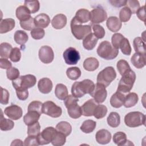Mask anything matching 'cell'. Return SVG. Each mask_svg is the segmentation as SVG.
I'll use <instances>...</instances> for the list:
<instances>
[{
    "label": "cell",
    "instance_id": "obj_1",
    "mask_svg": "<svg viewBox=\"0 0 146 146\" xmlns=\"http://www.w3.org/2000/svg\"><path fill=\"white\" fill-rule=\"evenodd\" d=\"M95 87L94 83L90 79H84L80 82H75L72 86V95L77 98H82L86 94H90Z\"/></svg>",
    "mask_w": 146,
    "mask_h": 146
},
{
    "label": "cell",
    "instance_id": "obj_2",
    "mask_svg": "<svg viewBox=\"0 0 146 146\" xmlns=\"http://www.w3.org/2000/svg\"><path fill=\"white\" fill-rule=\"evenodd\" d=\"M136 80V74L131 69L125 72L119 83L117 91L127 93L132 90Z\"/></svg>",
    "mask_w": 146,
    "mask_h": 146
},
{
    "label": "cell",
    "instance_id": "obj_3",
    "mask_svg": "<svg viewBox=\"0 0 146 146\" xmlns=\"http://www.w3.org/2000/svg\"><path fill=\"white\" fill-rule=\"evenodd\" d=\"M97 54L104 59L112 60L117 56L119 50L114 48L108 41L104 40L99 44L97 48Z\"/></svg>",
    "mask_w": 146,
    "mask_h": 146
},
{
    "label": "cell",
    "instance_id": "obj_4",
    "mask_svg": "<svg viewBox=\"0 0 146 146\" xmlns=\"http://www.w3.org/2000/svg\"><path fill=\"white\" fill-rule=\"evenodd\" d=\"M70 26L72 35L78 40L84 39L91 33V27L90 25H82L75 17L72 19Z\"/></svg>",
    "mask_w": 146,
    "mask_h": 146
},
{
    "label": "cell",
    "instance_id": "obj_5",
    "mask_svg": "<svg viewBox=\"0 0 146 146\" xmlns=\"http://www.w3.org/2000/svg\"><path fill=\"white\" fill-rule=\"evenodd\" d=\"M124 123L129 127H137L145 125V116L139 111H133L128 113L124 117Z\"/></svg>",
    "mask_w": 146,
    "mask_h": 146
},
{
    "label": "cell",
    "instance_id": "obj_6",
    "mask_svg": "<svg viewBox=\"0 0 146 146\" xmlns=\"http://www.w3.org/2000/svg\"><path fill=\"white\" fill-rule=\"evenodd\" d=\"M36 82V77L31 74L22 75L12 81V84L15 90L18 88L27 89L34 86Z\"/></svg>",
    "mask_w": 146,
    "mask_h": 146
},
{
    "label": "cell",
    "instance_id": "obj_7",
    "mask_svg": "<svg viewBox=\"0 0 146 146\" xmlns=\"http://www.w3.org/2000/svg\"><path fill=\"white\" fill-rule=\"evenodd\" d=\"M116 73L113 67L109 66L99 72L97 76V83L103 84L106 87L116 78Z\"/></svg>",
    "mask_w": 146,
    "mask_h": 146
},
{
    "label": "cell",
    "instance_id": "obj_8",
    "mask_svg": "<svg viewBox=\"0 0 146 146\" xmlns=\"http://www.w3.org/2000/svg\"><path fill=\"white\" fill-rule=\"evenodd\" d=\"M58 131L52 127H48L44 128L41 133L36 136L39 145L48 144L54 140L57 134Z\"/></svg>",
    "mask_w": 146,
    "mask_h": 146
},
{
    "label": "cell",
    "instance_id": "obj_9",
    "mask_svg": "<svg viewBox=\"0 0 146 146\" xmlns=\"http://www.w3.org/2000/svg\"><path fill=\"white\" fill-rule=\"evenodd\" d=\"M42 112L50 117L56 118L61 116L62 110L53 102L46 101L43 103Z\"/></svg>",
    "mask_w": 146,
    "mask_h": 146
},
{
    "label": "cell",
    "instance_id": "obj_10",
    "mask_svg": "<svg viewBox=\"0 0 146 146\" xmlns=\"http://www.w3.org/2000/svg\"><path fill=\"white\" fill-rule=\"evenodd\" d=\"M90 95L94 98L97 103H102L106 100L107 96V92L106 87L100 83L95 84L93 91Z\"/></svg>",
    "mask_w": 146,
    "mask_h": 146
},
{
    "label": "cell",
    "instance_id": "obj_11",
    "mask_svg": "<svg viewBox=\"0 0 146 146\" xmlns=\"http://www.w3.org/2000/svg\"><path fill=\"white\" fill-rule=\"evenodd\" d=\"M63 56L65 63L69 65L76 64L80 58L79 51L72 47L67 48L64 51Z\"/></svg>",
    "mask_w": 146,
    "mask_h": 146
},
{
    "label": "cell",
    "instance_id": "obj_12",
    "mask_svg": "<svg viewBox=\"0 0 146 146\" xmlns=\"http://www.w3.org/2000/svg\"><path fill=\"white\" fill-rule=\"evenodd\" d=\"M107 19L106 11L101 7L92 9L90 12V20L93 24H98L105 21Z\"/></svg>",
    "mask_w": 146,
    "mask_h": 146
},
{
    "label": "cell",
    "instance_id": "obj_13",
    "mask_svg": "<svg viewBox=\"0 0 146 146\" xmlns=\"http://www.w3.org/2000/svg\"><path fill=\"white\" fill-rule=\"evenodd\" d=\"M40 60L45 64L51 63L54 58V53L52 48L48 46H43L39 50Z\"/></svg>",
    "mask_w": 146,
    "mask_h": 146
},
{
    "label": "cell",
    "instance_id": "obj_14",
    "mask_svg": "<svg viewBox=\"0 0 146 146\" xmlns=\"http://www.w3.org/2000/svg\"><path fill=\"white\" fill-rule=\"evenodd\" d=\"M4 113L10 119L17 120L22 116L23 111L21 107L15 104H11L5 109Z\"/></svg>",
    "mask_w": 146,
    "mask_h": 146
},
{
    "label": "cell",
    "instance_id": "obj_15",
    "mask_svg": "<svg viewBox=\"0 0 146 146\" xmlns=\"http://www.w3.org/2000/svg\"><path fill=\"white\" fill-rule=\"evenodd\" d=\"M98 105L94 99H91L86 102L81 107L82 115L84 116H91L96 107Z\"/></svg>",
    "mask_w": 146,
    "mask_h": 146
},
{
    "label": "cell",
    "instance_id": "obj_16",
    "mask_svg": "<svg viewBox=\"0 0 146 146\" xmlns=\"http://www.w3.org/2000/svg\"><path fill=\"white\" fill-rule=\"evenodd\" d=\"M96 141L100 144H106L111 140V134L107 129H102L99 130L95 135Z\"/></svg>",
    "mask_w": 146,
    "mask_h": 146
},
{
    "label": "cell",
    "instance_id": "obj_17",
    "mask_svg": "<svg viewBox=\"0 0 146 146\" xmlns=\"http://www.w3.org/2000/svg\"><path fill=\"white\" fill-rule=\"evenodd\" d=\"M38 87L41 93L44 94H48L52 90V82L48 78H43L39 80Z\"/></svg>",
    "mask_w": 146,
    "mask_h": 146
},
{
    "label": "cell",
    "instance_id": "obj_18",
    "mask_svg": "<svg viewBox=\"0 0 146 146\" xmlns=\"http://www.w3.org/2000/svg\"><path fill=\"white\" fill-rule=\"evenodd\" d=\"M34 23L35 27L44 29L49 25L50 18L48 15L44 13H41L34 18Z\"/></svg>",
    "mask_w": 146,
    "mask_h": 146
},
{
    "label": "cell",
    "instance_id": "obj_19",
    "mask_svg": "<svg viewBox=\"0 0 146 146\" xmlns=\"http://www.w3.org/2000/svg\"><path fill=\"white\" fill-rule=\"evenodd\" d=\"M67 24V17L63 14H58L55 15L52 21L51 25L55 29H62Z\"/></svg>",
    "mask_w": 146,
    "mask_h": 146
},
{
    "label": "cell",
    "instance_id": "obj_20",
    "mask_svg": "<svg viewBox=\"0 0 146 146\" xmlns=\"http://www.w3.org/2000/svg\"><path fill=\"white\" fill-rule=\"evenodd\" d=\"M106 25L108 29L111 31L117 32L121 29L122 24L117 17L112 16L107 18Z\"/></svg>",
    "mask_w": 146,
    "mask_h": 146
},
{
    "label": "cell",
    "instance_id": "obj_21",
    "mask_svg": "<svg viewBox=\"0 0 146 146\" xmlns=\"http://www.w3.org/2000/svg\"><path fill=\"white\" fill-rule=\"evenodd\" d=\"M124 98L125 95L123 93L116 91L111 96L110 99V104L111 106L114 108H120L124 104Z\"/></svg>",
    "mask_w": 146,
    "mask_h": 146
},
{
    "label": "cell",
    "instance_id": "obj_22",
    "mask_svg": "<svg viewBox=\"0 0 146 146\" xmlns=\"http://www.w3.org/2000/svg\"><path fill=\"white\" fill-rule=\"evenodd\" d=\"M145 55L135 52L131 58V62L134 67L140 69L145 66Z\"/></svg>",
    "mask_w": 146,
    "mask_h": 146
},
{
    "label": "cell",
    "instance_id": "obj_23",
    "mask_svg": "<svg viewBox=\"0 0 146 146\" xmlns=\"http://www.w3.org/2000/svg\"><path fill=\"white\" fill-rule=\"evenodd\" d=\"M15 25V20L13 18L1 19L0 23V33L3 34L12 30Z\"/></svg>",
    "mask_w": 146,
    "mask_h": 146
},
{
    "label": "cell",
    "instance_id": "obj_24",
    "mask_svg": "<svg viewBox=\"0 0 146 146\" xmlns=\"http://www.w3.org/2000/svg\"><path fill=\"white\" fill-rule=\"evenodd\" d=\"M98 39L93 33H90L86 36L83 40V46L87 50H92L98 43Z\"/></svg>",
    "mask_w": 146,
    "mask_h": 146
},
{
    "label": "cell",
    "instance_id": "obj_25",
    "mask_svg": "<svg viewBox=\"0 0 146 146\" xmlns=\"http://www.w3.org/2000/svg\"><path fill=\"white\" fill-rule=\"evenodd\" d=\"M40 114L36 111H30L23 116V121L26 125H29L38 121Z\"/></svg>",
    "mask_w": 146,
    "mask_h": 146
},
{
    "label": "cell",
    "instance_id": "obj_26",
    "mask_svg": "<svg viewBox=\"0 0 146 146\" xmlns=\"http://www.w3.org/2000/svg\"><path fill=\"white\" fill-rule=\"evenodd\" d=\"M16 17L21 21H25L31 18V13L25 6H19L16 9Z\"/></svg>",
    "mask_w": 146,
    "mask_h": 146
},
{
    "label": "cell",
    "instance_id": "obj_27",
    "mask_svg": "<svg viewBox=\"0 0 146 146\" xmlns=\"http://www.w3.org/2000/svg\"><path fill=\"white\" fill-rule=\"evenodd\" d=\"M66 108H67L68 115L72 119H78L82 115L81 107H80L77 103H72L68 106Z\"/></svg>",
    "mask_w": 146,
    "mask_h": 146
},
{
    "label": "cell",
    "instance_id": "obj_28",
    "mask_svg": "<svg viewBox=\"0 0 146 146\" xmlns=\"http://www.w3.org/2000/svg\"><path fill=\"white\" fill-rule=\"evenodd\" d=\"M99 66L98 60L94 57H90L86 59L83 62L84 68L88 71H94L96 70Z\"/></svg>",
    "mask_w": 146,
    "mask_h": 146
},
{
    "label": "cell",
    "instance_id": "obj_29",
    "mask_svg": "<svg viewBox=\"0 0 146 146\" xmlns=\"http://www.w3.org/2000/svg\"><path fill=\"white\" fill-rule=\"evenodd\" d=\"M139 100L138 95L135 92H129L127 95H125L124 106L125 108H130L135 106Z\"/></svg>",
    "mask_w": 146,
    "mask_h": 146
},
{
    "label": "cell",
    "instance_id": "obj_30",
    "mask_svg": "<svg viewBox=\"0 0 146 146\" xmlns=\"http://www.w3.org/2000/svg\"><path fill=\"white\" fill-rule=\"evenodd\" d=\"M113 143L119 145H129L128 142L129 140H127V135L123 132H117L113 135Z\"/></svg>",
    "mask_w": 146,
    "mask_h": 146
},
{
    "label": "cell",
    "instance_id": "obj_31",
    "mask_svg": "<svg viewBox=\"0 0 146 146\" xmlns=\"http://www.w3.org/2000/svg\"><path fill=\"white\" fill-rule=\"evenodd\" d=\"M133 48L136 52L140 53L143 55H146L145 52V44L142 38L136 37L133 41Z\"/></svg>",
    "mask_w": 146,
    "mask_h": 146
},
{
    "label": "cell",
    "instance_id": "obj_32",
    "mask_svg": "<svg viewBox=\"0 0 146 146\" xmlns=\"http://www.w3.org/2000/svg\"><path fill=\"white\" fill-rule=\"evenodd\" d=\"M74 17L82 24L86 23L90 21V11L85 9H80L76 12Z\"/></svg>",
    "mask_w": 146,
    "mask_h": 146
},
{
    "label": "cell",
    "instance_id": "obj_33",
    "mask_svg": "<svg viewBox=\"0 0 146 146\" xmlns=\"http://www.w3.org/2000/svg\"><path fill=\"white\" fill-rule=\"evenodd\" d=\"M55 95L60 100H64L68 96V90L67 87L62 83L57 84L55 88Z\"/></svg>",
    "mask_w": 146,
    "mask_h": 146
},
{
    "label": "cell",
    "instance_id": "obj_34",
    "mask_svg": "<svg viewBox=\"0 0 146 146\" xmlns=\"http://www.w3.org/2000/svg\"><path fill=\"white\" fill-rule=\"evenodd\" d=\"M56 129L63 134H64L66 136L70 135L72 131V127L71 124L65 121H60L56 125Z\"/></svg>",
    "mask_w": 146,
    "mask_h": 146
},
{
    "label": "cell",
    "instance_id": "obj_35",
    "mask_svg": "<svg viewBox=\"0 0 146 146\" xmlns=\"http://www.w3.org/2000/svg\"><path fill=\"white\" fill-rule=\"evenodd\" d=\"M108 124L112 127H117L120 123V116L119 114L116 112H111L107 119Z\"/></svg>",
    "mask_w": 146,
    "mask_h": 146
},
{
    "label": "cell",
    "instance_id": "obj_36",
    "mask_svg": "<svg viewBox=\"0 0 146 146\" xmlns=\"http://www.w3.org/2000/svg\"><path fill=\"white\" fill-rule=\"evenodd\" d=\"M96 126V122L92 120H85L80 126V130L85 133H90L92 132Z\"/></svg>",
    "mask_w": 146,
    "mask_h": 146
},
{
    "label": "cell",
    "instance_id": "obj_37",
    "mask_svg": "<svg viewBox=\"0 0 146 146\" xmlns=\"http://www.w3.org/2000/svg\"><path fill=\"white\" fill-rule=\"evenodd\" d=\"M15 42L20 45H24L28 40L29 36L26 32L22 30L15 31L14 36Z\"/></svg>",
    "mask_w": 146,
    "mask_h": 146
},
{
    "label": "cell",
    "instance_id": "obj_38",
    "mask_svg": "<svg viewBox=\"0 0 146 146\" xmlns=\"http://www.w3.org/2000/svg\"><path fill=\"white\" fill-rule=\"evenodd\" d=\"M14 123L10 119L3 117L2 111L1 110V119L0 121V129L1 131H10L14 128Z\"/></svg>",
    "mask_w": 146,
    "mask_h": 146
},
{
    "label": "cell",
    "instance_id": "obj_39",
    "mask_svg": "<svg viewBox=\"0 0 146 146\" xmlns=\"http://www.w3.org/2000/svg\"><path fill=\"white\" fill-rule=\"evenodd\" d=\"M13 49L12 46L9 43L3 42L0 44V56L1 58H8L10 57L11 51Z\"/></svg>",
    "mask_w": 146,
    "mask_h": 146
},
{
    "label": "cell",
    "instance_id": "obj_40",
    "mask_svg": "<svg viewBox=\"0 0 146 146\" xmlns=\"http://www.w3.org/2000/svg\"><path fill=\"white\" fill-rule=\"evenodd\" d=\"M81 71L79 68L77 67H71L67 68L66 71V75L67 77L73 80H75L80 78L81 76Z\"/></svg>",
    "mask_w": 146,
    "mask_h": 146
},
{
    "label": "cell",
    "instance_id": "obj_41",
    "mask_svg": "<svg viewBox=\"0 0 146 146\" xmlns=\"http://www.w3.org/2000/svg\"><path fill=\"white\" fill-rule=\"evenodd\" d=\"M107 111L108 110L106 106L103 104H99V105L98 104L96 107L94 111L93 115L96 119H100L103 118L106 115L107 113Z\"/></svg>",
    "mask_w": 146,
    "mask_h": 146
},
{
    "label": "cell",
    "instance_id": "obj_42",
    "mask_svg": "<svg viewBox=\"0 0 146 146\" xmlns=\"http://www.w3.org/2000/svg\"><path fill=\"white\" fill-rule=\"evenodd\" d=\"M24 6H26L32 14L38 12L40 8V4L38 1H25Z\"/></svg>",
    "mask_w": 146,
    "mask_h": 146
},
{
    "label": "cell",
    "instance_id": "obj_43",
    "mask_svg": "<svg viewBox=\"0 0 146 146\" xmlns=\"http://www.w3.org/2000/svg\"><path fill=\"white\" fill-rule=\"evenodd\" d=\"M119 48L124 55H129L131 53V47L128 39L126 38H124L122 39L120 42Z\"/></svg>",
    "mask_w": 146,
    "mask_h": 146
},
{
    "label": "cell",
    "instance_id": "obj_44",
    "mask_svg": "<svg viewBox=\"0 0 146 146\" xmlns=\"http://www.w3.org/2000/svg\"><path fill=\"white\" fill-rule=\"evenodd\" d=\"M40 125L38 121L28 125L27 135L30 136H37L40 133Z\"/></svg>",
    "mask_w": 146,
    "mask_h": 146
},
{
    "label": "cell",
    "instance_id": "obj_45",
    "mask_svg": "<svg viewBox=\"0 0 146 146\" xmlns=\"http://www.w3.org/2000/svg\"><path fill=\"white\" fill-rule=\"evenodd\" d=\"M132 12L127 6L122 8L119 12L120 21L123 22H128L131 17Z\"/></svg>",
    "mask_w": 146,
    "mask_h": 146
},
{
    "label": "cell",
    "instance_id": "obj_46",
    "mask_svg": "<svg viewBox=\"0 0 146 146\" xmlns=\"http://www.w3.org/2000/svg\"><path fill=\"white\" fill-rule=\"evenodd\" d=\"M116 66L117 70L121 75H123L125 72L131 69L128 63L124 59H121L119 60L117 63Z\"/></svg>",
    "mask_w": 146,
    "mask_h": 146
},
{
    "label": "cell",
    "instance_id": "obj_47",
    "mask_svg": "<svg viewBox=\"0 0 146 146\" xmlns=\"http://www.w3.org/2000/svg\"><path fill=\"white\" fill-rule=\"evenodd\" d=\"M66 141V136L62 133L58 131L55 137L51 141V144L55 146H62L65 144Z\"/></svg>",
    "mask_w": 146,
    "mask_h": 146
},
{
    "label": "cell",
    "instance_id": "obj_48",
    "mask_svg": "<svg viewBox=\"0 0 146 146\" xmlns=\"http://www.w3.org/2000/svg\"><path fill=\"white\" fill-rule=\"evenodd\" d=\"M42 106H43V103L42 102H40L39 101H36V100L33 101L29 104V106L27 108V111H36L41 115L43 113Z\"/></svg>",
    "mask_w": 146,
    "mask_h": 146
},
{
    "label": "cell",
    "instance_id": "obj_49",
    "mask_svg": "<svg viewBox=\"0 0 146 146\" xmlns=\"http://www.w3.org/2000/svg\"><path fill=\"white\" fill-rule=\"evenodd\" d=\"M20 26L22 29H23L25 30L31 31L33 29L35 28L34 18H33V17H31L26 21L20 22Z\"/></svg>",
    "mask_w": 146,
    "mask_h": 146
},
{
    "label": "cell",
    "instance_id": "obj_50",
    "mask_svg": "<svg viewBox=\"0 0 146 146\" xmlns=\"http://www.w3.org/2000/svg\"><path fill=\"white\" fill-rule=\"evenodd\" d=\"M30 34L33 39L39 40L42 39L44 37L45 35V31L43 29L36 27L31 31Z\"/></svg>",
    "mask_w": 146,
    "mask_h": 146
},
{
    "label": "cell",
    "instance_id": "obj_51",
    "mask_svg": "<svg viewBox=\"0 0 146 146\" xmlns=\"http://www.w3.org/2000/svg\"><path fill=\"white\" fill-rule=\"evenodd\" d=\"M19 71L15 67H11L6 71V75L8 79L14 80L19 77Z\"/></svg>",
    "mask_w": 146,
    "mask_h": 146
},
{
    "label": "cell",
    "instance_id": "obj_52",
    "mask_svg": "<svg viewBox=\"0 0 146 146\" xmlns=\"http://www.w3.org/2000/svg\"><path fill=\"white\" fill-rule=\"evenodd\" d=\"M124 38V36L120 33H115L113 34L111 38L112 46L116 49H119L120 42Z\"/></svg>",
    "mask_w": 146,
    "mask_h": 146
},
{
    "label": "cell",
    "instance_id": "obj_53",
    "mask_svg": "<svg viewBox=\"0 0 146 146\" xmlns=\"http://www.w3.org/2000/svg\"><path fill=\"white\" fill-rule=\"evenodd\" d=\"M94 34L98 39H102L105 35V30L103 26L99 25H94L92 26Z\"/></svg>",
    "mask_w": 146,
    "mask_h": 146
},
{
    "label": "cell",
    "instance_id": "obj_54",
    "mask_svg": "<svg viewBox=\"0 0 146 146\" xmlns=\"http://www.w3.org/2000/svg\"><path fill=\"white\" fill-rule=\"evenodd\" d=\"M125 6L130 9L132 14H135L140 8L139 2L137 0H128L127 1Z\"/></svg>",
    "mask_w": 146,
    "mask_h": 146
},
{
    "label": "cell",
    "instance_id": "obj_55",
    "mask_svg": "<svg viewBox=\"0 0 146 146\" xmlns=\"http://www.w3.org/2000/svg\"><path fill=\"white\" fill-rule=\"evenodd\" d=\"M9 58L13 62H19L21 58V52L20 49L18 47L13 48L11 51Z\"/></svg>",
    "mask_w": 146,
    "mask_h": 146
},
{
    "label": "cell",
    "instance_id": "obj_56",
    "mask_svg": "<svg viewBox=\"0 0 146 146\" xmlns=\"http://www.w3.org/2000/svg\"><path fill=\"white\" fill-rule=\"evenodd\" d=\"M17 98L21 100H25L29 96V91L27 89L18 88L15 90Z\"/></svg>",
    "mask_w": 146,
    "mask_h": 146
},
{
    "label": "cell",
    "instance_id": "obj_57",
    "mask_svg": "<svg viewBox=\"0 0 146 146\" xmlns=\"http://www.w3.org/2000/svg\"><path fill=\"white\" fill-rule=\"evenodd\" d=\"M1 90H2V96H1V103L2 104H7L9 103V92L5 88H3L1 87Z\"/></svg>",
    "mask_w": 146,
    "mask_h": 146
},
{
    "label": "cell",
    "instance_id": "obj_58",
    "mask_svg": "<svg viewBox=\"0 0 146 146\" xmlns=\"http://www.w3.org/2000/svg\"><path fill=\"white\" fill-rule=\"evenodd\" d=\"M24 145H39L36 136H29L24 141Z\"/></svg>",
    "mask_w": 146,
    "mask_h": 146
},
{
    "label": "cell",
    "instance_id": "obj_59",
    "mask_svg": "<svg viewBox=\"0 0 146 146\" xmlns=\"http://www.w3.org/2000/svg\"><path fill=\"white\" fill-rule=\"evenodd\" d=\"M145 6H143L141 7H140V8L137 10L136 14L137 15V17L138 18L141 20V21L145 22Z\"/></svg>",
    "mask_w": 146,
    "mask_h": 146
},
{
    "label": "cell",
    "instance_id": "obj_60",
    "mask_svg": "<svg viewBox=\"0 0 146 146\" xmlns=\"http://www.w3.org/2000/svg\"><path fill=\"white\" fill-rule=\"evenodd\" d=\"M12 66L11 63L6 58L0 59V67L2 69H7L11 68Z\"/></svg>",
    "mask_w": 146,
    "mask_h": 146
},
{
    "label": "cell",
    "instance_id": "obj_61",
    "mask_svg": "<svg viewBox=\"0 0 146 146\" xmlns=\"http://www.w3.org/2000/svg\"><path fill=\"white\" fill-rule=\"evenodd\" d=\"M109 2L114 7H120L125 6L127 1L125 0H110Z\"/></svg>",
    "mask_w": 146,
    "mask_h": 146
},
{
    "label": "cell",
    "instance_id": "obj_62",
    "mask_svg": "<svg viewBox=\"0 0 146 146\" xmlns=\"http://www.w3.org/2000/svg\"><path fill=\"white\" fill-rule=\"evenodd\" d=\"M23 145L22 141L20 139H15L13 141L11 145Z\"/></svg>",
    "mask_w": 146,
    "mask_h": 146
}]
</instances>
